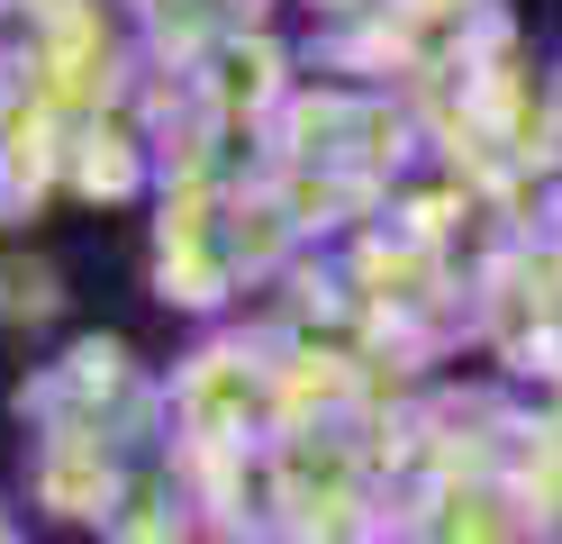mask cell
<instances>
[{
  "instance_id": "4",
  "label": "cell",
  "mask_w": 562,
  "mask_h": 544,
  "mask_svg": "<svg viewBox=\"0 0 562 544\" xmlns=\"http://www.w3.org/2000/svg\"><path fill=\"white\" fill-rule=\"evenodd\" d=\"M0 544H10V535H0Z\"/></svg>"
},
{
  "instance_id": "2",
  "label": "cell",
  "mask_w": 562,
  "mask_h": 544,
  "mask_svg": "<svg viewBox=\"0 0 562 544\" xmlns=\"http://www.w3.org/2000/svg\"><path fill=\"white\" fill-rule=\"evenodd\" d=\"M46 309H55L46 264H0V318H46Z\"/></svg>"
},
{
  "instance_id": "3",
  "label": "cell",
  "mask_w": 562,
  "mask_h": 544,
  "mask_svg": "<svg viewBox=\"0 0 562 544\" xmlns=\"http://www.w3.org/2000/svg\"><path fill=\"white\" fill-rule=\"evenodd\" d=\"M82 181H91V191H127V155H119L110 136H100L91 155H82Z\"/></svg>"
},
{
  "instance_id": "1",
  "label": "cell",
  "mask_w": 562,
  "mask_h": 544,
  "mask_svg": "<svg viewBox=\"0 0 562 544\" xmlns=\"http://www.w3.org/2000/svg\"><path fill=\"white\" fill-rule=\"evenodd\" d=\"M46 499L64 508V518H91V508L110 499V471L82 463V454H55V463H46Z\"/></svg>"
}]
</instances>
